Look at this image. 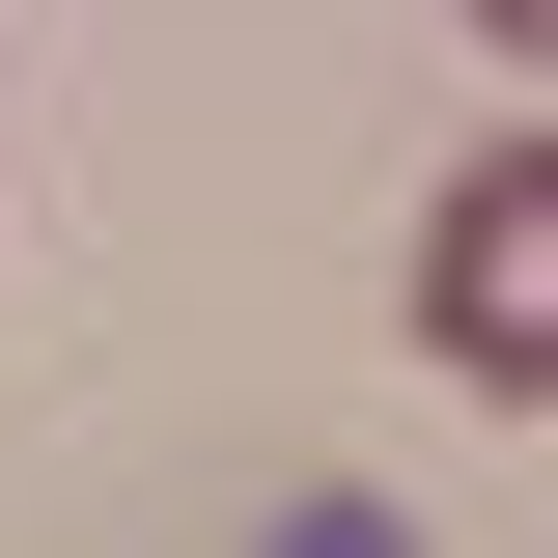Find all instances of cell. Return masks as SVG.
I'll return each mask as SVG.
<instances>
[{"mask_svg":"<svg viewBox=\"0 0 558 558\" xmlns=\"http://www.w3.org/2000/svg\"><path fill=\"white\" fill-rule=\"evenodd\" d=\"M418 336H447V391L558 418V112L447 168V223H418Z\"/></svg>","mask_w":558,"mask_h":558,"instance_id":"1","label":"cell"},{"mask_svg":"<svg viewBox=\"0 0 558 558\" xmlns=\"http://www.w3.org/2000/svg\"><path fill=\"white\" fill-rule=\"evenodd\" d=\"M447 28H502V57H558V0H447Z\"/></svg>","mask_w":558,"mask_h":558,"instance_id":"2","label":"cell"}]
</instances>
